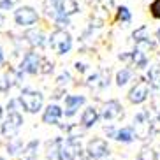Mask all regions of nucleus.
<instances>
[{"mask_svg": "<svg viewBox=\"0 0 160 160\" xmlns=\"http://www.w3.org/2000/svg\"><path fill=\"white\" fill-rule=\"evenodd\" d=\"M148 90H150L148 83H146V81H139V83H137V85L130 90V93H128V99H130V102H134V104L144 102L146 97H148Z\"/></svg>", "mask_w": 160, "mask_h": 160, "instance_id": "obj_8", "label": "nucleus"}, {"mask_svg": "<svg viewBox=\"0 0 160 160\" xmlns=\"http://www.w3.org/2000/svg\"><path fill=\"white\" fill-rule=\"evenodd\" d=\"M37 19H39L37 11L33 9V7H28V5L19 7L14 12V21L19 27H32V25L37 23Z\"/></svg>", "mask_w": 160, "mask_h": 160, "instance_id": "obj_3", "label": "nucleus"}, {"mask_svg": "<svg viewBox=\"0 0 160 160\" xmlns=\"http://www.w3.org/2000/svg\"><path fill=\"white\" fill-rule=\"evenodd\" d=\"M21 148H23V142L19 141L18 137H12V141H11V142H9V146H7V150H9L11 155H16V153H18V151L21 150Z\"/></svg>", "mask_w": 160, "mask_h": 160, "instance_id": "obj_18", "label": "nucleus"}, {"mask_svg": "<svg viewBox=\"0 0 160 160\" xmlns=\"http://www.w3.org/2000/svg\"><path fill=\"white\" fill-rule=\"evenodd\" d=\"M2 23H4V19H2V16H0V25H2Z\"/></svg>", "mask_w": 160, "mask_h": 160, "instance_id": "obj_26", "label": "nucleus"}, {"mask_svg": "<svg viewBox=\"0 0 160 160\" xmlns=\"http://www.w3.org/2000/svg\"><path fill=\"white\" fill-rule=\"evenodd\" d=\"M88 153L93 158H102V157H106L109 153L108 142L104 141V139H93V141H90L88 142Z\"/></svg>", "mask_w": 160, "mask_h": 160, "instance_id": "obj_9", "label": "nucleus"}, {"mask_svg": "<svg viewBox=\"0 0 160 160\" xmlns=\"http://www.w3.org/2000/svg\"><path fill=\"white\" fill-rule=\"evenodd\" d=\"M21 106H23L28 113H37L41 111L42 108V93H39V92H32V90H23L21 95H19V100H18Z\"/></svg>", "mask_w": 160, "mask_h": 160, "instance_id": "obj_2", "label": "nucleus"}, {"mask_svg": "<svg viewBox=\"0 0 160 160\" xmlns=\"http://www.w3.org/2000/svg\"><path fill=\"white\" fill-rule=\"evenodd\" d=\"M49 46L58 53V55H65L71 51L72 48V37L71 33H67L65 30H57L51 33L49 37Z\"/></svg>", "mask_w": 160, "mask_h": 160, "instance_id": "obj_1", "label": "nucleus"}, {"mask_svg": "<svg viewBox=\"0 0 160 160\" xmlns=\"http://www.w3.org/2000/svg\"><path fill=\"white\" fill-rule=\"evenodd\" d=\"M39 67H41V57H39L37 53L30 51L25 55L19 69H21V72H27V74H37Z\"/></svg>", "mask_w": 160, "mask_h": 160, "instance_id": "obj_7", "label": "nucleus"}, {"mask_svg": "<svg viewBox=\"0 0 160 160\" xmlns=\"http://www.w3.org/2000/svg\"><path fill=\"white\" fill-rule=\"evenodd\" d=\"M158 35H160V33H158Z\"/></svg>", "mask_w": 160, "mask_h": 160, "instance_id": "obj_27", "label": "nucleus"}, {"mask_svg": "<svg viewBox=\"0 0 160 160\" xmlns=\"http://www.w3.org/2000/svg\"><path fill=\"white\" fill-rule=\"evenodd\" d=\"M0 7H2V9H11V7H12V2H11V0H2Z\"/></svg>", "mask_w": 160, "mask_h": 160, "instance_id": "obj_23", "label": "nucleus"}, {"mask_svg": "<svg viewBox=\"0 0 160 160\" xmlns=\"http://www.w3.org/2000/svg\"><path fill=\"white\" fill-rule=\"evenodd\" d=\"M21 123H23V116L19 113H9L7 120H5L4 127H2V134L5 137H16L18 134L19 127H21Z\"/></svg>", "mask_w": 160, "mask_h": 160, "instance_id": "obj_6", "label": "nucleus"}, {"mask_svg": "<svg viewBox=\"0 0 160 160\" xmlns=\"http://www.w3.org/2000/svg\"><path fill=\"white\" fill-rule=\"evenodd\" d=\"M81 151V144L76 139H67L65 142H62L58 148V158L60 160H74L78 153Z\"/></svg>", "mask_w": 160, "mask_h": 160, "instance_id": "obj_5", "label": "nucleus"}, {"mask_svg": "<svg viewBox=\"0 0 160 160\" xmlns=\"http://www.w3.org/2000/svg\"><path fill=\"white\" fill-rule=\"evenodd\" d=\"M53 9L57 11V18H69L71 14L78 12L76 0H49Z\"/></svg>", "mask_w": 160, "mask_h": 160, "instance_id": "obj_4", "label": "nucleus"}, {"mask_svg": "<svg viewBox=\"0 0 160 160\" xmlns=\"http://www.w3.org/2000/svg\"><path fill=\"white\" fill-rule=\"evenodd\" d=\"M4 63V51H2V48H0V65Z\"/></svg>", "mask_w": 160, "mask_h": 160, "instance_id": "obj_25", "label": "nucleus"}, {"mask_svg": "<svg viewBox=\"0 0 160 160\" xmlns=\"http://www.w3.org/2000/svg\"><path fill=\"white\" fill-rule=\"evenodd\" d=\"M116 139L118 141H123V142H130L134 139V130L132 128H122L116 134Z\"/></svg>", "mask_w": 160, "mask_h": 160, "instance_id": "obj_16", "label": "nucleus"}, {"mask_svg": "<svg viewBox=\"0 0 160 160\" xmlns=\"http://www.w3.org/2000/svg\"><path fill=\"white\" fill-rule=\"evenodd\" d=\"M150 11H151V16H153V18L160 19V0H155V2L150 5Z\"/></svg>", "mask_w": 160, "mask_h": 160, "instance_id": "obj_22", "label": "nucleus"}, {"mask_svg": "<svg viewBox=\"0 0 160 160\" xmlns=\"http://www.w3.org/2000/svg\"><path fill=\"white\" fill-rule=\"evenodd\" d=\"M150 83L155 88H160V65H155L150 71Z\"/></svg>", "mask_w": 160, "mask_h": 160, "instance_id": "obj_17", "label": "nucleus"}, {"mask_svg": "<svg viewBox=\"0 0 160 160\" xmlns=\"http://www.w3.org/2000/svg\"><path fill=\"white\" fill-rule=\"evenodd\" d=\"M28 35H30V37H35V39L30 41L33 46H42V44H44V35L41 32H35V30H33V32H28Z\"/></svg>", "mask_w": 160, "mask_h": 160, "instance_id": "obj_19", "label": "nucleus"}, {"mask_svg": "<svg viewBox=\"0 0 160 160\" xmlns=\"http://www.w3.org/2000/svg\"><path fill=\"white\" fill-rule=\"evenodd\" d=\"M81 104H85V97L83 95H67L65 97V108H67L65 114L67 116H72Z\"/></svg>", "mask_w": 160, "mask_h": 160, "instance_id": "obj_10", "label": "nucleus"}, {"mask_svg": "<svg viewBox=\"0 0 160 160\" xmlns=\"http://www.w3.org/2000/svg\"><path fill=\"white\" fill-rule=\"evenodd\" d=\"M134 62H136V67H144V65H146V57H144V53L137 49V51L134 53Z\"/></svg>", "mask_w": 160, "mask_h": 160, "instance_id": "obj_21", "label": "nucleus"}, {"mask_svg": "<svg viewBox=\"0 0 160 160\" xmlns=\"http://www.w3.org/2000/svg\"><path fill=\"white\" fill-rule=\"evenodd\" d=\"M137 160H157L155 150H151L150 146H144V148L139 151V157H137Z\"/></svg>", "mask_w": 160, "mask_h": 160, "instance_id": "obj_15", "label": "nucleus"}, {"mask_svg": "<svg viewBox=\"0 0 160 160\" xmlns=\"http://www.w3.org/2000/svg\"><path fill=\"white\" fill-rule=\"evenodd\" d=\"M60 116H62V108L57 106V104H51V106H48L46 108V113H44L42 120H44V123L55 125V123L60 120Z\"/></svg>", "mask_w": 160, "mask_h": 160, "instance_id": "obj_11", "label": "nucleus"}, {"mask_svg": "<svg viewBox=\"0 0 160 160\" xmlns=\"http://www.w3.org/2000/svg\"><path fill=\"white\" fill-rule=\"evenodd\" d=\"M151 128H153V130H157V132H160V116L157 118L153 123H151Z\"/></svg>", "mask_w": 160, "mask_h": 160, "instance_id": "obj_24", "label": "nucleus"}, {"mask_svg": "<svg viewBox=\"0 0 160 160\" xmlns=\"http://www.w3.org/2000/svg\"><path fill=\"white\" fill-rule=\"evenodd\" d=\"M97 118H99V114H97V111L93 108H86L83 116H81V123H83V127H92L97 122Z\"/></svg>", "mask_w": 160, "mask_h": 160, "instance_id": "obj_13", "label": "nucleus"}, {"mask_svg": "<svg viewBox=\"0 0 160 160\" xmlns=\"http://www.w3.org/2000/svg\"><path fill=\"white\" fill-rule=\"evenodd\" d=\"M120 114H122V106L118 100H111V102L106 104V108H104V118L106 120H113Z\"/></svg>", "mask_w": 160, "mask_h": 160, "instance_id": "obj_12", "label": "nucleus"}, {"mask_svg": "<svg viewBox=\"0 0 160 160\" xmlns=\"http://www.w3.org/2000/svg\"><path fill=\"white\" fill-rule=\"evenodd\" d=\"M130 78H132V71H130V69H122V71L116 74V83H118V86L127 85Z\"/></svg>", "mask_w": 160, "mask_h": 160, "instance_id": "obj_14", "label": "nucleus"}, {"mask_svg": "<svg viewBox=\"0 0 160 160\" xmlns=\"http://www.w3.org/2000/svg\"><path fill=\"white\" fill-rule=\"evenodd\" d=\"M118 19H120V21H125V23H128V21L132 19L130 11H128L127 7H120V9H118Z\"/></svg>", "mask_w": 160, "mask_h": 160, "instance_id": "obj_20", "label": "nucleus"}]
</instances>
